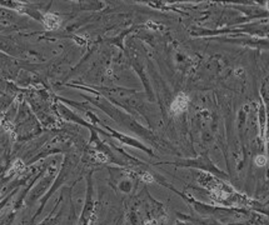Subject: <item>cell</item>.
Returning <instances> with one entry per match:
<instances>
[{"mask_svg": "<svg viewBox=\"0 0 269 225\" xmlns=\"http://www.w3.org/2000/svg\"><path fill=\"white\" fill-rule=\"evenodd\" d=\"M255 163H257L258 165H263V164L265 163V158H263V156H259V158H257Z\"/></svg>", "mask_w": 269, "mask_h": 225, "instance_id": "obj_1", "label": "cell"}]
</instances>
